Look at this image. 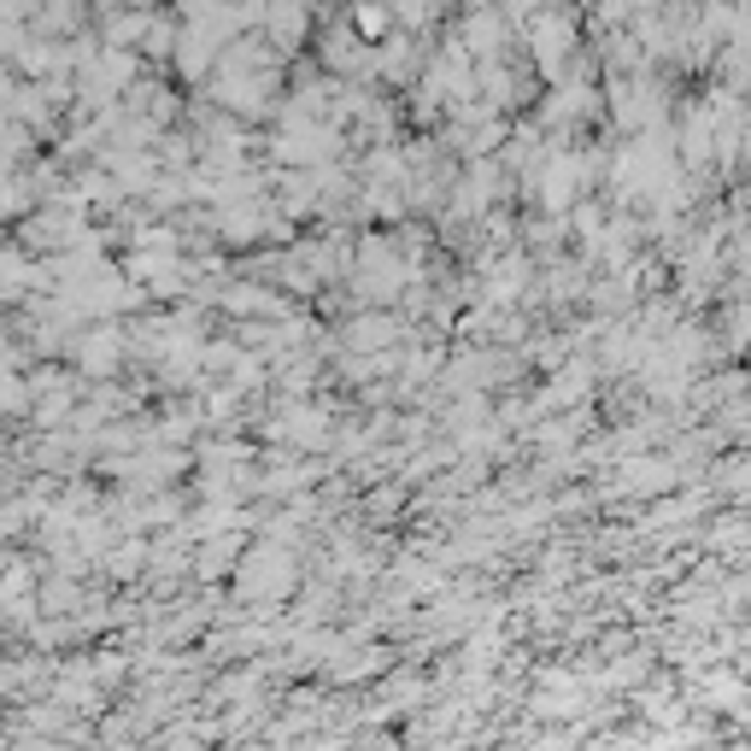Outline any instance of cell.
I'll return each mask as SVG.
<instances>
[{"label": "cell", "mask_w": 751, "mask_h": 751, "mask_svg": "<svg viewBox=\"0 0 751 751\" xmlns=\"http://www.w3.org/2000/svg\"><path fill=\"white\" fill-rule=\"evenodd\" d=\"M534 53H540V65H558V53H570V18L540 12L534 18Z\"/></svg>", "instance_id": "cell-1"}, {"label": "cell", "mask_w": 751, "mask_h": 751, "mask_svg": "<svg viewBox=\"0 0 751 751\" xmlns=\"http://www.w3.org/2000/svg\"><path fill=\"white\" fill-rule=\"evenodd\" d=\"M353 341H358V346H387V341H394V323H387V317H365Z\"/></svg>", "instance_id": "cell-2"}, {"label": "cell", "mask_w": 751, "mask_h": 751, "mask_svg": "<svg viewBox=\"0 0 751 751\" xmlns=\"http://www.w3.org/2000/svg\"><path fill=\"white\" fill-rule=\"evenodd\" d=\"M382 24H387V12H382V7H358V30H365V36H376Z\"/></svg>", "instance_id": "cell-3"}]
</instances>
